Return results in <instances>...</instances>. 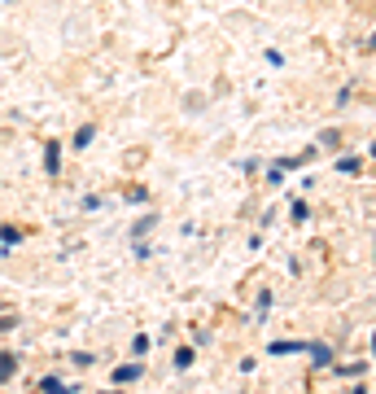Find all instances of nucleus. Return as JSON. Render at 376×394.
Masks as SVG:
<instances>
[{"mask_svg":"<svg viewBox=\"0 0 376 394\" xmlns=\"http://www.w3.org/2000/svg\"><path fill=\"white\" fill-rule=\"evenodd\" d=\"M44 167H48V175H57V167H61V149H57V145L44 149Z\"/></svg>","mask_w":376,"mask_h":394,"instance_id":"1","label":"nucleus"},{"mask_svg":"<svg viewBox=\"0 0 376 394\" xmlns=\"http://www.w3.org/2000/svg\"><path fill=\"white\" fill-rule=\"evenodd\" d=\"M136 377H140V368H119V372H114V381L127 386V381H136Z\"/></svg>","mask_w":376,"mask_h":394,"instance_id":"2","label":"nucleus"},{"mask_svg":"<svg viewBox=\"0 0 376 394\" xmlns=\"http://www.w3.org/2000/svg\"><path fill=\"white\" fill-rule=\"evenodd\" d=\"M92 136H96L92 127H79V136H75V145H79V149H84V145H92Z\"/></svg>","mask_w":376,"mask_h":394,"instance_id":"3","label":"nucleus"},{"mask_svg":"<svg viewBox=\"0 0 376 394\" xmlns=\"http://www.w3.org/2000/svg\"><path fill=\"white\" fill-rule=\"evenodd\" d=\"M310 355H315V364H329V359H333V355H329V346H319V342L310 346Z\"/></svg>","mask_w":376,"mask_h":394,"instance_id":"4","label":"nucleus"},{"mask_svg":"<svg viewBox=\"0 0 376 394\" xmlns=\"http://www.w3.org/2000/svg\"><path fill=\"white\" fill-rule=\"evenodd\" d=\"M9 372H13V359H9V355H0V381H9Z\"/></svg>","mask_w":376,"mask_h":394,"instance_id":"5","label":"nucleus"},{"mask_svg":"<svg viewBox=\"0 0 376 394\" xmlns=\"http://www.w3.org/2000/svg\"><path fill=\"white\" fill-rule=\"evenodd\" d=\"M44 394H70V390H66V386H57L53 377H48V381H44Z\"/></svg>","mask_w":376,"mask_h":394,"instance_id":"6","label":"nucleus"}]
</instances>
